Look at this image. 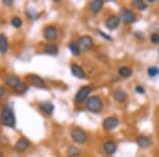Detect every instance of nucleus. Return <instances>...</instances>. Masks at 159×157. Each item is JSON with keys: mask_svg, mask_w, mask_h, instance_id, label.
Masks as SVG:
<instances>
[{"mask_svg": "<svg viewBox=\"0 0 159 157\" xmlns=\"http://www.w3.org/2000/svg\"><path fill=\"white\" fill-rule=\"evenodd\" d=\"M0 121L4 127L12 128L16 127V118H15V114L11 107L6 106L2 109L1 113H0Z\"/></svg>", "mask_w": 159, "mask_h": 157, "instance_id": "nucleus-1", "label": "nucleus"}, {"mask_svg": "<svg viewBox=\"0 0 159 157\" xmlns=\"http://www.w3.org/2000/svg\"><path fill=\"white\" fill-rule=\"evenodd\" d=\"M86 107L89 112L93 113V114H99L103 109V102L99 97H89L88 100L86 101Z\"/></svg>", "mask_w": 159, "mask_h": 157, "instance_id": "nucleus-2", "label": "nucleus"}, {"mask_svg": "<svg viewBox=\"0 0 159 157\" xmlns=\"http://www.w3.org/2000/svg\"><path fill=\"white\" fill-rule=\"evenodd\" d=\"M71 137H72L73 141L76 143H80V145H84V143L87 141L88 139V135L85 131H83L80 127H74L72 131H71Z\"/></svg>", "mask_w": 159, "mask_h": 157, "instance_id": "nucleus-3", "label": "nucleus"}, {"mask_svg": "<svg viewBox=\"0 0 159 157\" xmlns=\"http://www.w3.org/2000/svg\"><path fill=\"white\" fill-rule=\"evenodd\" d=\"M91 92V87L90 86H83L79 89L78 92L75 95V102L80 104V103H83L84 101L88 100V97Z\"/></svg>", "mask_w": 159, "mask_h": 157, "instance_id": "nucleus-4", "label": "nucleus"}, {"mask_svg": "<svg viewBox=\"0 0 159 157\" xmlns=\"http://www.w3.org/2000/svg\"><path fill=\"white\" fill-rule=\"evenodd\" d=\"M120 19H121L124 24L129 25V24H133L136 20V16L132 10H129V9H126V7H124V9H122L121 12H120Z\"/></svg>", "mask_w": 159, "mask_h": 157, "instance_id": "nucleus-5", "label": "nucleus"}, {"mask_svg": "<svg viewBox=\"0 0 159 157\" xmlns=\"http://www.w3.org/2000/svg\"><path fill=\"white\" fill-rule=\"evenodd\" d=\"M79 46H80L81 51L91 50L92 47H93V40H92V38L90 36H88V35H84V36H82L80 38Z\"/></svg>", "mask_w": 159, "mask_h": 157, "instance_id": "nucleus-6", "label": "nucleus"}, {"mask_svg": "<svg viewBox=\"0 0 159 157\" xmlns=\"http://www.w3.org/2000/svg\"><path fill=\"white\" fill-rule=\"evenodd\" d=\"M27 78H28V81L30 82V84L37 87V88H45L46 87L45 81H43L39 76H36V74H29Z\"/></svg>", "mask_w": 159, "mask_h": 157, "instance_id": "nucleus-7", "label": "nucleus"}, {"mask_svg": "<svg viewBox=\"0 0 159 157\" xmlns=\"http://www.w3.org/2000/svg\"><path fill=\"white\" fill-rule=\"evenodd\" d=\"M43 37L48 42L55 40L56 37H57V30H56V28L53 27V25H49V27L45 28V30H43Z\"/></svg>", "mask_w": 159, "mask_h": 157, "instance_id": "nucleus-8", "label": "nucleus"}, {"mask_svg": "<svg viewBox=\"0 0 159 157\" xmlns=\"http://www.w3.org/2000/svg\"><path fill=\"white\" fill-rule=\"evenodd\" d=\"M119 125V120L116 117H108L103 121V127L106 131H111Z\"/></svg>", "mask_w": 159, "mask_h": 157, "instance_id": "nucleus-9", "label": "nucleus"}, {"mask_svg": "<svg viewBox=\"0 0 159 157\" xmlns=\"http://www.w3.org/2000/svg\"><path fill=\"white\" fill-rule=\"evenodd\" d=\"M29 146H30V141L28 140L25 137H21V138H19L16 142H15L14 149L17 152H24V151L27 150Z\"/></svg>", "mask_w": 159, "mask_h": 157, "instance_id": "nucleus-10", "label": "nucleus"}, {"mask_svg": "<svg viewBox=\"0 0 159 157\" xmlns=\"http://www.w3.org/2000/svg\"><path fill=\"white\" fill-rule=\"evenodd\" d=\"M120 21H121L120 17L116 16V15H111V16H109L108 18H107V20H106V27H107V29H109V30H116L117 28L119 27Z\"/></svg>", "mask_w": 159, "mask_h": 157, "instance_id": "nucleus-11", "label": "nucleus"}, {"mask_svg": "<svg viewBox=\"0 0 159 157\" xmlns=\"http://www.w3.org/2000/svg\"><path fill=\"white\" fill-rule=\"evenodd\" d=\"M103 151L106 155L108 156H111L112 154L116 153L117 151V145L114 142V141L109 140V141H106V142L103 145Z\"/></svg>", "mask_w": 159, "mask_h": 157, "instance_id": "nucleus-12", "label": "nucleus"}, {"mask_svg": "<svg viewBox=\"0 0 159 157\" xmlns=\"http://www.w3.org/2000/svg\"><path fill=\"white\" fill-rule=\"evenodd\" d=\"M70 69H71V73H72L75 78L85 79V76H86L85 71H84L83 68H82L80 65H78V64H72L71 67H70Z\"/></svg>", "mask_w": 159, "mask_h": 157, "instance_id": "nucleus-13", "label": "nucleus"}, {"mask_svg": "<svg viewBox=\"0 0 159 157\" xmlns=\"http://www.w3.org/2000/svg\"><path fill=\"white\" fill-rule=\"evenodd\" d=\"M39 109L40 110L46 115H52L53 110H54V105L50 101H43L39 103Z\"/></svg>", "mask_w": 159, "mask_h": 157, "instance_id": "nucleus-14", "label": "nucleus"}, {"mask_svg": "<svg viewBox=\"0 0 159 157\" xmlns=\"http://www.w3.org/2000/svg\"><path fill=\"white\" fill-rule=\"evenodd\" d=\"M136 142H137V145H139L140 148H148V146H150L152 145V138L148 137V136L141 135L137 138Z\"/></svg>", "mask_w": 159, "mask_h": 157, "instance_id": "nucleus-15", "label": "nucleus"}, {"mask_svg": "<svg viewBox=\"0 0 159 157\" xmlns=\"http://www.w3.org/2000/svg\"><path fill=\"white\" fill-rule=\"evenodd\" d=\"M112 96H114V99L119 103L125 102L127 99V94L123 90V89H116V90L114 91V95H112Z\"/></svg>", "mask_w": 159, "mask_h": 157, "instance_id": "nucleus-16", "label": "nucleus"}, {"mask_svg": "<svg viewBox=\"0 0 159 157\" xmlns=\"http://www.w3.org/2000/svg\"><path fill=\"white\" fill-rule=\"evenodd\" d=\"M6 83L7 85H9L11 88H13V90H14L15 88H16L18 85L21 83V81L19 80V78H17L16 76H7V79H6Z\"/></svg>", "mask_w": 159, "mask_h": 157, "instance_id": "nucleus-17", "label": "nucleus"}, {"mask_svg": "<svg viewBox=\"0 0 159 157\" xmlns=\"http://www.w3.org/2000/svg\"><path fill=\"white\" fill-rule=\"evenodd\" d=\"M9 49V42L7 38L4 34H0V53L1 54H6Z\"/></svg>", "mask_w": 159, "mask_h": 157, "instance_id": "nucleus-18", "label": "nucleus"}, {"mask_svg": "<svg viewBox=\"0 0 159 157\" xmlns=\"http://www.w3.org/2000/svg\"><path fill=\"white\" fill-rule=\"evenodd\" d=\"M104 6V1L103 0H93L90 2V10L93 13H99L102 10V7Z\"/></svg>", "mask_w": 159, "mask_h": 157, "instance_id": "nucleus-19", "label": "nucleus"}, {"mask_svg": "<svg viewBox=\"0 0 159 157\" xmlns=\"http://www.w3.org/2000/svg\"><path fill=\"white\" fill-rule=\"evenodd\" d=\"M43 51H45V53H47L49 55H56L58 53V47L54 45V44H48L45 47V49H43Z\"/></svg>", "mask_w": 159, "mask_h": 157, "instance_id": "nucleus-20", "label": "nucleus"}, {"mask_svg": "<svg viewBox=\"0 0 159 157\" xmlns=\"http://www.w3.org/2000/svg\"><path fill=\"white\" fill-rule=\"evenodd\" d=\"M118 73H119V76H121V78H129L130 76L133 74V71H132V69L129 68V67H125V66H123V67H120L119 68V70H118Z\"/></svg>", "mask_w": 159, "mask_h": 157, "instance_id": "nucleus-21", "label": "nucleus"}, {"mask_svg": "<svg viewBox=\"0 0 159 157\" xmlns=\"http://www.w3.org/2000/svg\"><path fill=\"white\" fill-rule=\"evenodd\" d=\"M69 50H70V52L72 53L73 55L78 56L80 55V53H81V49H80V46H79V43L76 42H71L69 44Z\"/></svg>", "mask_w": 159, "mask_h": 157, "instance_id": "nucleus-22", "label": "nucleus"}, {"mask_svg": "<svg viewBox=\"0 0 159 157\" xmlns=\"http://www.w3.org/2000/svg\"><path fill=\"white\" fill-rule=\"evenodd\" d=\"M67 154H69V157H78L81 155V151H80V149L76 148V146L71 145L68 148Z\"/></svg>", "mask_w": 159, "mask_h": 157, "instance_id": "nucleus-23", "label": "nucleus"}, {"mask_svg": "<svg viewBox=\"0 0 159 157\" xmlns=\"http://www.w3.org/2000/svg\"><path fill=\"white\" fill-rule=\"evenodd\" d=\"M132 4H133V7H135L136 9L139 10V11H144L148 7V4L145 3L144 1H141V0H134Z\"/></svg>", "mask_w": 159, "mask_h": 157, "instance_id": "nucleus-24", "label": "nucleus"}, {"mask_svg": "<svg viewBox=\"0 0 159 157\" xmlns=\"http://www.w3.org/2000/svg\"><path fill=\"white\" fill-rule=\"evenodd\" d=\"M148 74L151 76V78H155V76H157L159 74V68L158 67H150V68L148 69Z\"/></svg>", "mask_w": 159, "mask_h": 157, "instance_id": "nucleus-25", "label": "nucleus"}, {"mask_svg": "<svg viewBox=\"0 0 159 157\" xmlns=\"http://www.w3.org/2000/svg\"><path fill=\"white\" fill-rule=\"evenodd\" d=\"M27 90H28V85L25 84L24 82H21V83L14 89V91L18 92V94H24V92H25Z\"/></svg>", "mask_w": 159, "mask_h": 157, "instance_id": "nucleus-26", "label": "nucleus"}, {"mask_svg": "<svg viewBox=\"0 0 159 157\" xmlns=\"http://www.w3.org/2000/svg\"><path fill=\"white\" fill-rule=\"evenodd\" d=\"M11 24H12L13 27L20 28V27H21V25H22V20L20 19L18 16H14L12 18V20H11Z\"/></svg>", "mask_w": 159, "mask_h": 157, "instance_id": "nucleus-27", "label": "nucleus"}, {"mask_svg": "<svg viewBox=\"0 0 159 157\" xmlns=\"http://www.w3.org/2000/svg\"><path fill=\"white\" fill-rule=\"evenodd\" d=\"M151 42L153 44H159V34L158 33H154L151 36Z\"/></svg>", "mask_w": 159, "mask_h": 157, "instance_id": "nucleus-28", "label": "nucleus"}, {"mask_svg": "<svg viewBox=\"0 0 159 157\" xmlns=\"http://www.w3.org/2000/svg\"><path fill=\"white\" fill-rule=\"evenodd\" d=\"M136 91H137L138 94H141V95H143V94L145 92L144 88H143L142 86H140V85H138V86L136 87Z\"/></svg>", "mask_w": 159, "mask_h": 157, "instance_id": "nucleus-29", "label": "nucleus"}, {"mask_svg": "<svg viewBox=\"0 0 159 157\" xmlns=\"http://www.w3.org/2000/svg\"><path fill=\"white\" fill-rule=\"evenodd\" d=\"M6 94H7V89L4 88L3 86H0V99H1L2 97H4Z\"/></svg>", "mask_w": 159, "mask_h": 157, "instance_id": "nucleus-30", "label": "nucleus"}, {"mask_svg": "<svg viewBox=\"0 0 159 157\" xmlns=\"http://www.w3.org/2000/svg\"><path fill=\"white\" fill-rule=\"evenodd\" d=\"M3 4H6V6H12L13 1L12 0H3Z\"/></svg>", "mask_w": 159, "mask_h": 157, "instance_id": "nucleus-31", "label": "nucleus"}, {"mask_svg": "<svg viewBox=\"0 0 159 157\" xmlns=\"http://www.w3.org/2000/svg\"><path fill=\"white\" fill-rule=\"evenodd\" d=\"M99 33H100V34H102V36H103L104 38H106V39H111V38H110L109 36H107L106 34H104V33H103V32H101V31H99Z\"/></svg>", "mask_w": 159, "mask_h": 157, "instance_id": "nucleus-32", "label": "nucleus"}, {"mask_svg": "<svg viewBox=\"0 0 159 157\" xmlns=\"http://www.w3.org/2000/svg\"><path fill=\"white\" fill-rule=\"evenodd\" d=\"M0 157H3V154H2L1 151H0Z\"/></svg>", "mask_w": 159, "mask_h": 157, "instance_id": "nucleus-33", "label": "nucleus"}]
</instances>
